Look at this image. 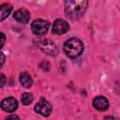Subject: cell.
Wrapping results in <instances>:
<instances>
[{
    "label": "cell",
    "instance_id": "obj_14",
    "mask_svg": "<svg viewBox=\"0 0 120 120\" xmlns=\"http://www.w3.org/2000/svg\"><path fill=\"white\" fill-rule=\"evenodd\" d=\"M6 84V77L4 74L0 73V87H3Z\"/></svg>",
    "mask_w": 120,
    "mask_h": 120
},
{
    "label": "cell",
    "instance_id": "obj_10",
    "mask_svg": "<svg viewBox=\"0 0 120 120\" xmlns=\"http://www.w3.org/2000/svg\"><path fill=\"white\" fill-rule=\"evenodd\" d=\"M11 10H12L11 5H9L8 3H5V4L1 5L0 6V21H3L6 18H8V15L10 14Z\"/></svg>",
    "mask_w": 120,
    "mask_h": 120
},
{
    "label": "cell",
    "instance_id": "obj_9",
    "mask_svg": "<svg viewBox=\"0 0 120 120\" xmlns=\"http://www.w3.org/2000/svg\"><path fill=\"white\" fill-rule=\"evenodd\" d=\"M14 19L20 22H28L30 20V13L24 8L18 9L17 11L14 12Z\"/></svg>",
    "mask_w": 120,
    "mask_h": 120
},
{
    "label": "cell",
    "instance_id": "obj_8",
    "mask_svg": "<svg viewBox=\"0 0 120 120\" xmlns=\"http://www.w3.org/2000/svg\"><path fill=\"white\" fill-rule=\"evenodd\" d=\"M93 106L95 107V109H97L98 111H104L109 107V101L105 97L98 96L94 98Z\"/></svg>",
    "mask_w": 120,
    "mask_h": 120
},
{
    "label": "cell",
    "instance_id": "obj_1",
    "mask_svg": "<svg viewBox=\"0 0 120 120\" xmlns=\"http://www.w3.org/2000/svg\"><path fill=\"white\" fill-rule=\"evenodd\" d=\"M88 6V1H66L65 2V12L67 16L71 20H77L81 18L85 12Z\"/></svg>",
    "mask_w": 120,
    "mask_h": 120
},
{
    "label": "cell",
    "instance_id": "obj_6",
    "mask_svg": "<svg viewBox=\"0 0 120 120\" xmlns=\"http://www.w3.org/2000/svg\"><path fill=\"white\" fill-rule=\"evenodd\" d=\"M1 108L3 111H5L7 112H12L18 108V102L14 98L9 97V98H7L2 100Z\"/></svg>",
    "mask_w": 120,
    "mask_h": 120
},
{
    "label": "cell",
    "instance_id": "obj_15",
    "mask_svg": "<svg viewBox=\"0 0 120 120\" xmlns=\"http://www.w3.org/2000/svg\"><path fill=\"white\" fill-rule=\"evenodd\" d=\"M5 120H20V118L16 115V114H10L8 117H6Z\"/></svg>",
    "mask_w": 120,
    "mask_h": 120
},
{
    "label": "cell",
    "instance_id": "obj_13",
    "mask_svg": "<svg viewBox=\"0 0 120 120\" xmlns=\"http://www.w3.org/2000/svg\"><path fill=\"white\" fill-rule=\"evenodd\" d=\"M6 42V36L3 33H0V49L3 48V46L5 45Z\"/></svg>",
    "mask_w": 120,
    "mask_h": 120
},
{
    "label": "cell",
    "instance_id": "obj_3",
    "mask_svg": "<svg viewBox=\"0 0 120 120\" xmlns=\"http://www.w3.org/2000/svg\"><path fill=\"white\" fill-rule=\"evenodd\" d=\"M31 27H32V31L34 34L42 36V35H45L47 33V31L49 30L50 23L48 21H45L42 19H38L32 22Z\"/></svg>",
    "mask_w": 120,
    "mask_h": 120
},
{
    "label": "cell",
    "instance_id": "obj_17",
    "mask_svg": "<svg viewBox=\"0 0 120 120\" xmlns=\"http://www.w3.org/2000/svg\"><path fill=\"white\" fill-rule=\"evenodd\" d=\"M103 120H114V118L112 116H106V117H104Z\"/></svg>",
    "mask_w": 120,
    "mask_h": 120
},
{
    "label": "cell",
    "instance_id": "obj_4",
    "mask_svg": "<svg viewBox=\"0 0 120 120\" xmlns=\"http://www.w3.org/2000/svg\"><path fill=\"white\" fill-rule=\"evenodd\" d=\"M35 111L43 116H48L52 112V105L50 104V102L48 100H46L45 98H42L36 104Z\"/></svg>",
    "mask_w": 120,
    "mask_h": 120
},
{
    "label": "cell",
    "instance_id": "obj_12",
    "mask_svg": "<svg viewBox=\"0 0 120 120\" xmlns=\"http://www.w3.org/2000/svg\"><path fill=\"white\" fill-rule=\"evenodd\" d=\"M33 101V96L30 93H23L22 95V102L24 105H29Z\"/></svg>",
    "mask_w": 120,
    "mask_h": 120
},
{
    "label": "cell",
    "instance_id": "obj_2",
    "mask_svg": "<svg viewBox=\"0 0 120 120\" xmlns=\"http://www.w3.org/2000/svg\"><path fill=\"white\" fill-rule=\"evenodd\" d=\"M64 52L70 58H76L83 52V44L77 38H71L64 43Z\"/></svg>",
    "mask_w": 120,
    "mask_h": 120
},
{
    "label": "cell",
    "instance_id": "obj_7",
    "mask_svg": "<svg viewBox=\"0 0 120 120\" xmlns=\"http://www.w3.org/2000/svg\"><path fill=\"white\" fill-rule=\"evenodd\" d=\"M38 45L42 51H44L46 53H48L50 55H55L57 52V49H56L55 45L50 40H41L38 43Z\"/></svg>",
    "mask_w": 120,
    "mask_h": 120
},
{
    "label": "cell",
    "instance_id": "obj_16",
    "mask_svg": "<svg viewBox=\"0 0 120 120\" xmlns=\"http://www.w3.org/2000/svg\"><path fill=\"white\" fill-rule=\"evenodd\" d=\"M4 62H5V55L3 54V52H0V68L3 66Z\"/></svg>",
    "mask_w": 120,
    "mask_h": 120
},
{
    "label": "cell",
    "instance_id": "obj_5",
    "mask_svg": "<svg viewBox=\"0 0 120 120\" xmlns=\"http://www.w3.org/2000/svg\"><path fill=\"white\" fill-rule=\"evenodd\" d=\"M68 28H69V26L66 21H64L62 19H57L54 21V22L52 24V31L53 34L62 35V34H65L66 32H68Z\"/></svg>",
    "mask_w": 120,
    "mask_h": 120
},
{
    "label": "cell",
    "instance_id": "obj_11",
    "mask_svg": "<svg viewBox=\"0 0 120 120\" xmlns=\"http://www.w3.org/2000/svg\"><path fill=\"white\" fill-rule=\"evenodd\" d=\"M20 82L22 86L24 87H30L32 85V78L30 77V75L26 72H23L20 75Z\"/></svg>",
    "mask_w": 120,
    "mask_h": 120
}]
</instances>
